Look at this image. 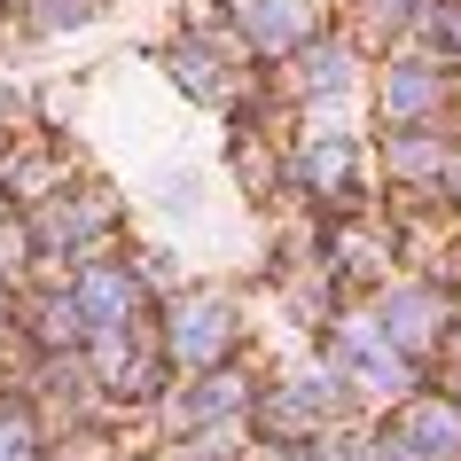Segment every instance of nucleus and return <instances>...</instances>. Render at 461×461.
<instances>
[{"label": "nucleus", "mask_w": 461, "mask_h": 461, "mask_svg": "<svg viewBox=\"0 0 461 461\" xmlns=\"http://www.w3.org/2000/svg\"><path fill=\"white\" fill-rule=\"evenodd\" d=\"M219 321H227L219 305H203V313H188V329H180V352H212V344H219Z\"/></svg>", "instance_id": "obj_2"}, {"label": "nucleus", "mask_w": 461, "mask_h": 461, "mask_svg": "<svg viewBox=\"0 0 461 461\" xmlns=\"http://www.w3.org/2000/svg\"><path fill=\"white\" fill-rule=\"evenodd\" d=\"M250 32L282 48V40H290V32H297V0H258V16H250Z\"/></svg>", "instance_id": "obj_1"}]
</instances>
